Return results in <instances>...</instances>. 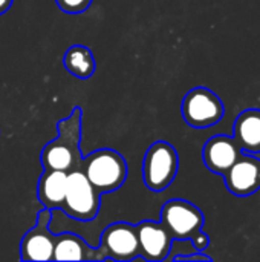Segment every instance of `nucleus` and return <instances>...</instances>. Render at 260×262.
<instances>
[{
	"instance_id": "nucleus-10",
	"label": "nucleus",
	"mask_w": 260,
	"mask_h": 262,
	"mask_svg": "<svg viewBox=\"0 0 260 262\" xmlns=\"http://www.w3.org/2000/svg\"><path fill=\"white\" fill-rule=\"evenodd\" d=\"M138 244H139V258L149 262L166 261L170 255L173 238L159 221H143L135 226Z\"/></svg>"
},
{
	"instance_id": "nucleus-13",
	"label": "nucleus",
	"mask_w": 260,
	"mask_h": 262,
	"mask_svg": "<svg viewBox=\"0 0 260 262\" xmlns=\"http://www.w3.org/2000/svg\"><path fill=\"white\" fill-rule=\"evenodd\" d=\"M66 186H67V172L44 169L37 186L38 201L43 204V207L49 210L61 209L66 196Z\"/></svg>"
},
{
	"instance_id": "nucleus-5",
	"label": "nucleus",
	"mask_w": 260,
	"mask_h": 262,
	"mask_svg": "<svg viewBox=\"0 0 260 262\" xmlns=\"http://www.w3.org/2000/svg\"><path fill=\"white\" fill-rule=\"evenodd\" d=\"M181 112L188 126L195 129H207L222 120L225 107L222 100L213 91L199 86L187 92L182 100Z\"/></svg>"
},
{
	"instance_id": "nucleus-3",
	"label": "nucleus",
	"mask_w": 260,
	"mask_h": 262,
	"mask_svg": "<svg viewBox=\"0 0 260 262\" xmlns=\"http://www.w3.org/2000/svg\"><path fill=\"white\" fill-rule=\"evenodd\" d=\"M101 207V193L92 186L80 167L67 172L66 196L61 210L72 220L92 221Z\"/></svg>"
},
{
	"instance_id": "nucleus-15",
	"label": "nucleus",
	"mask_w": 260,
	"mask_h": 262,
	"mask_svg": "<svg viewBox=\"0 0 260 262\" xmlns=\"http://www.w3.org/2000/svg\"><path fill=\"white\" fill-rule=\"evenodd\" d=\"M63 64L69 74H72L80 80H87L95 72L93 54L87 46L83 45L70 46L63 57Z\"/></svg>"
},
{
	"instance_id": "nucleus-7",
	"label": "nucleus",
	"mask_w": 260,
	"mask_h": 262,
	"mask_svg": "<svg viewBox=\"0 0 260 262\" xmlns=\"http://www.w3.org/2000/svg\"><path fill=\"white\" fill-rule=\"evenodd\" d=\"M51 220L52 210L46 207L37 213L35 226L26 232L20 244L21 261H52L57 235L49 229Z\"/></svg>"
},
{
	"instance_id": "nucleus-12",
	"label": "nucleus",
	"mask_w": 260,
	"mask_h": 262,
	"mask_svg": "<svg viewBox=\"0 0 260 262\" xmlns=\"http://www.w3.org/2000/svg\"><path fill=\"white\" fill-rule=\"evenodd\" d=\"M104 250L90 247L83 238L75 233L57 235L52 261H104Z\"/></svg>"
},
{
	"instance_id": "nucleus-9",
	"label": "nucleus",
	"mask_w": 260,
	"mask_h": 262,
	"mask_svg": "<svg viewBox=\"0 0 260 262\" xmlns=\"http://www.w3.org/2000/svg\"><path fill=\"white\" fill-rule=\"evenodd\" d=\"M227 189L236 196H250L260 189V160L254 154H242L224 173Z\"/></svg>"
},
{
	"instance_id": "nucleus-14",
	"label": "nucleus",
	"mask_w": 260,
	"mask_h": 262,
	"mask_svg": "<svg viewBox=\"0 0 260 262\" xmlns=\"http://www.w3.org/2000/svg\"><path fill=\"white\" fill-rule=\"evenodd\" d=\"M233 138L245 154H260V109L241 112L233 126Z\"/></svg>"
},
{
	"instance_id": "nucleus-19",
	"label": "nucleus",
	"mask_w": 260,
	"mask_h": 262,
	"mask_svg": "<svg viewBox=\"0 0 260 262\" xmlns=\"http://www.w3.org/2000/svg\"><path fill=\"white\" fill-rule=\"evenodd\" d=\"M12 2H14V0H0V15L5 14V12L11 8Z\"/></svg>"
},
{
	"instance_id": "nucleus-1",
	"label": "nucleus",
	"mask_w": 260,
	"mask_h": 262,
	"mask_svg": "<svg viewBox=\"0 0 260 262\" xmlns=\"http://www.w3.org/2000/svg\"><path fill=\"white\" fill-rule=\"evenodd\" d=\"M81 117L80 107H74L70 115L60 120L57 124L58 135L55 140L49 141L40 155L44 169L70 172L80 167L83 155L80 149L81 143Z\"/></svg>"
},
{
	"instance_id": "nucleus-4",
	"label": "nucleus",
	"mask_w": 260,
	"mask_h": 262,
	"mask_svg": "<svg viewBox=\"0 0 260 262\" xmlns=\"http://www.w3.org/2000/svg\"><path fill=\"white\" fill-rule=\"evenodd\" d=\"M179 158L176 149L167 141L153 143L143 161V178L152 192L166 190L176 178Z\"/></svg>"
},
{
	"instance_id": "nucleus-2",
	"label": "nucleus",
	"mask_w": 260,
	"mask_h": 262,
	"mask_svg": "<svg viewBox=\"0 0 260 262\" xmlns=\"http://www.w3.org/2000/svg\"><path fill=\"white\" fill-rule=\"evenodd\" d=\"M80 169L101 195L118 190L127 180V161L113 149H100L83 157Z\"/></svg>"
},
{
	"instance_id": "nucleus-11",
	"label": "nucleus",
	"mask_w": 260,
	"mask_h": 262,
	"mask_svg": "<svg viewBox=\"0 0 260 262\" xmlns=\"http://www.w3.org/2000/svg\"><path fill=\"white\" fill-rule=\"evenodd\" d=\"M242 154L244 150L239 147L233 137L216 135L205 143L202 150V160L208 170H211L213 173L224 175Z\"/></svg>"
},
{
	"instance_id": "nucleus-17",
	"label": "nucleus",
	"mask_w": 260,
	"mask_h": 262,
	"mask_svg": "<svg viewBox=\"0 0 260 262\" xmlns=\"http://www.w3.org/2000/svg\"><path fill=\"white\" fill-rule=\"evenodd\" d=\"M166 261L204 262V261H211V258H210L208 255H205L204 252H193V253H178V255H172V256H169Z\"/></svg>"
},
{
	"instance_id": "nucleus-8",
	"label": "nucleus",
	"mask_w": 260,
	"mask_h": 262,
	"mask_svg": "<svg viewBox=\"0 0 260 262\" xmlns=\"http://www.w3.org/2000/svg\"><path fill=\"white\" fill-rule=\"evenodd\" d=\"M101 249L106 258L113 261H132L139 258V244L135 226L129 223H113L101 235Z\"/></svg>"
},
{
	"instance_id": "nucleus-18",
	"label": "nucleus",
	"mask_w": 260,
	"mask_h": 262,
	"mask_svg": "<svg viewBox=\"0 0 260 262\" xmlns=\"http://www.w3.org/2000/svg\"><path fill=\"white\" fill-rule=\"evenodd\" d=\"M192 243H193V246H195V249H196L198 252H204V250L210 246V238H208L207 233H204V232L201 230L196 236L192 238Z\"/></svg>"
},
{
	"instance_id": "nucleus-16",
	"label": "nucleus",
	"mask_w": 260,
	"mask_h": 262,
	"mask_svg": "<svg viewBox=\"0 0 260 262\" xmlns=\"http://www.w3.org/2000/svg\"><path fill=\"white\" fill-rule=\"evenodd\" d=\"M58 8L67 14H80V12H84L92 0H55Z\"/></svg>"
},
{
	"instance_id": "nucleus-6",
	"label": "nucleus",
	"mask_w": 260,
	"mask_h": 262,
	"mask_svg": "<svg viewBox=\"0 0 260 262\" xmlns=\"http://www.w3.org/2000/svg\"><path fill=\"white\" fill-rule=\"evenodd\" d=\"M161 223L173 239H192L202 230L205 218L190 201L170 200L161 209Z\"/></svg>"
}]
</instances>
